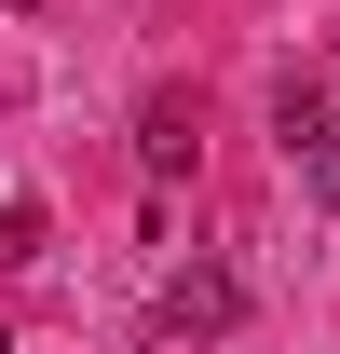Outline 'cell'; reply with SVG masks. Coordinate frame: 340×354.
Returning <instances> with one entry per match:
<instances>
[{
    "label": "cell",
    "mask_w": 340,
    "mask_h": 354,
    "mask_svg": "<svg viewBox=\"0 0 340 354\" xmlns=\"http://www.w3.org/2000/svg\"><path fill=\"white\" fill-rule=\"evenodd\" d=\"M232 327H245V272H232V259L164 272V341H232Z\"/></svg>",
    "instance_id": "6da1fadb"
},
{
    "label": "cell",
    "mask_w": 340,
    "mask_h": 354,
    "mask_svg": "<svg viewBox=\"0 0 340 354\" xmlns=\"http://www.w3.org/2000/svg\"><path fill=\"white\" fill-rule=\"evenodd\" d=\"M136 164H150V177H191V164H205V109H191V95H150V109H136Z\"/></svg>",
    "instance_id": "7a4b0ae2"
},
{
    "label": "cell",
    "mask_w": 340,
    "mask_h": 354,
    "mask_svg": "<svg viewBox=\"0 0 340 354\" xmlns=\"http://www.w3.org/2000/svg\"><path fill=\"white\" fill-rule=\"evenodd\" d=\"M327 123H340V109H327V82H286V95H272V136H286V164H299Z\"/></svg>",
    "instance_id": "3957f363"
},
{
    "label": "cell",
    "mask_w": 340,
    "mask_h": 354,
    "mask_svg": "<svg viewBox=\"0 0 340 354\" xmlns=\"http://www.w3.org/2000/svg\"><path fill=\"white\" fill-rule=\"evenodd\" d=\"M0 259H14V272L55 259V218H41V205H0Z\"/></svg>",
    "instance_id": "277c9868"
},
{
    "label": "cell",
    "mask_w": 340,
    "mask_h": 354,
    "mask_svg": "<svg viewBox=\"0 0 340 354\" xmlns=\"http://www.w3.org/2000/svg\"><path fill=\"white\" fill-rule=\"evenodd\" d=\"M299 191H313V205H340V123L313 136V150H299Z\"/></svg>",
    "instance_id": "5b68a950"
},
{
    "label": "cell",
    "mask_w": 340,
    "mask_h": 354,
    "mask_svg": "<svg viewBox=\"0 0 340 354\" xmlns=\"http://www.w3.org/2000/svg\"><path fill=\"white\" fill-rule=\"evenodd\" d=\"M0 14H28V0H0Z\"/></svg>",
    "instance_id": "8992f818"
},
{
    "label": "cell",
    "mask_w": 340,
    "mask_h": 354,
    "mask_svg": "<svg viewBox=\"0 0 340 354\" xmlns=\"http://www.w3.org/2000/svg\"><path fill=\"white\" fill-rule=\"evenodd\" d=\"M0 354H14V327H0Z\"/></svg>",
    "instance_id": "52a82bcc"
}]
</instances>
